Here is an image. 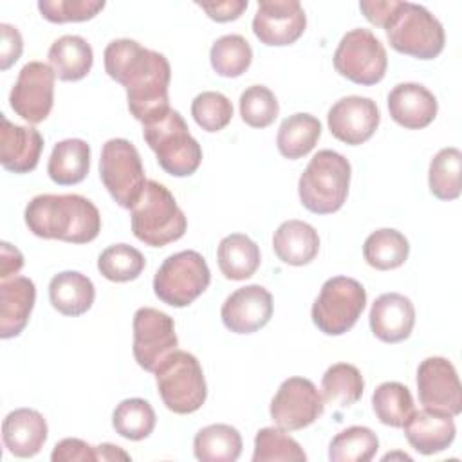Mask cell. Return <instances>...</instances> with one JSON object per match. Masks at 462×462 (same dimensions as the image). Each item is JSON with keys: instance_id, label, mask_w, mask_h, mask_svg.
Here are the masks:
<instances>
[{"instance_id": "obj_1", "label": "cell", "mask_w": 462, "mask_h": 462, "mask_svg": "<svg viewBox=\"0 0 462 462\" xmlns=\"http://www.w3.org/2000/svg\"><path fill=\"white\" fill-rule=\"evenodd\" d=\"M106 74L126 90L128 110L143 125L170 110L171 69L164 54L130 38L110 42L103 52Z\"/></svg>"}, {"instance_id": "obj_2", "label": "cell", "mask_w": 462, "mask_h": 462, "mask_svg": "<svg viewBox=\"0 0 462 462\" xmlns=\"http://www.w3.org/2000/svg\"><path fill=\"white\" fill-rule=\"evenodd\" d=\"M374 25L386 31L392 49L417 60H433L444 49L442 23L422 5L401 0H377L368 9Z\"/></svg>"}, {"instance_id": "obj_3", "label": "cell", "mask_w": 462, "mask_h": 462, "mask_svg": "<svg viewBox=\"0 0 462 462\" xmlns=\"http://www.w3.org/2000/svg\"><path fill=\"white\" fill-rule=\"evenodd\" d=\"M23 217L32 235L69 244H88L101 231L97 208L76 193L36 195L27 204Z\"/></svg>"}, {"instance_id": "obj_4", "label": "cell", "mask_w": 462, "mask_h": 462, "mask_svg": "<svg viewBox=\"0 0 462 462\" xmlns=\"http://www.w3.org/2000/svg\"><path fill=\"white\" fill-rule=\"evenodd\" d=\"M352 166L346 157L334 150H319L298 180V195L310 213L328 215L343 208Z\"/></svg>"}, {"instance_id": "obj_5", "label": "cell", "mask_w": 462, "mask_h": 462, "mask_svg": "<svg viewBox=\"0 0 462 462\" xmlns=\"http://www.w3.org/2000/svg\"><path fill=\"white\" fill-rule=\"evenodd\" d=\"M130 224L135 238L150 247H162L182 238L188 227L175 197L157 180L146 182L141 199L132 208Z\"/></svg>"}, {"instance_id": "obj_6", "label": "cell", "mask_w": 462, "mask_h": 462, "mask_svg": "<svg viewBox=\"0 0 462 462\" xmlns=\"http://www.w3.org/2000/svg\"><path fill=\"white\" fill-rule=\"evenodd\" d=\"M143 137L168 175L188 177L199 170L202 148L177 110L170 108L161 117L143 125Z\"/></svg>"}, {"instance_id": "obj_7", "label": "cell", "mask_w": 462, "mask_h": 462, "mask_svg": "<svg viewBox=\"0 0 462 462\" xmlns=\"http://www.w3.org/2000/svg\"><path fill=\"white\" fill-rule=\"evenodd\" d=\"M157 392L164 406L179 415L202 408L208 384L199 359L186 350H173L155 370Z\"/></svg>"}, {"instance_id": "obj_8", "label": "cell", "mask_w": 462, "mask_h": 462, "mask_svg": "<svg viewBox=\"0 0 462 462\" xmlns=\"http://www.w3.org/2000/svg\"><path fill=\"white\" fill-rule=\"evenodd\" d=\"M211 282L209 267L197 251H179L170 254L153 276L155 296L170 307H188Z\"/></svg>"}, {"instance_id": "obj_9", "label": "cell", "mask_w": 462, "mask_h": 462, "mask_svg": "<svg viewBox=\"0 0 462 462\" xmlns=\"http://www.w3.org/2000/svg\"><path fill=\"white\" fill-rule=\"evenodd\" d=\"M99 177L114 202L132 209L146 186L144 168L137 148L128 139H108L101 148Z\"/></svg>"}, {"instance_id": "obj_10", "label": "cell", "mask_w": 462, "mask_h": 462, "mask_svg": "<svg viewBox=\"0 0 462 462\" xmlns=\"http://www.w3.org/2000/svg\"><path fill=\"white\" fill-rule=\"evenodd\" d=\"M365 305L366 291L357 280L332 276L321 285L312 305V323L327 336H341L357 323Z\"/></svg>"}, {"instance_id": "obj_11", "label": "cell", "mask_w": 462, "mask_h": 462, "mask_svg": "<svg viewBox=\"0 0 462 462\" xmlns=\"http://www.w3.org/2000/svg\"><path fill=\"white\" fill-rule=\"evenodd\" d=\"M386 67L384 45L370 29L348 31L334 52L336 72L357 85L379 83L386 74Z\"/></svg>"}, {"instance_id": "obj_12", "label": "cell", "mask_w": 462, "mask_h": 462, "mask_svg": "<svg viewBox=\"0 0 462 462\" xmlns=\"http://www.w3.org/2000/svg\"><path fill=\"white\" fill-rule=\"evenodd\" d=\"M134 345L132 352L141 368L155 372L157 366L177 350L173 318L153 307H141L134 314Z\"/></svg>"}, {"instance_id": "obj_13", "label": "cell", "mask_w": 462, "mask_h": 462, "mask_svg": "<svg viewBox=\"0 0 462 462\" xmlns=\"http://www.w3.org/2000/svg\"><path fill=\"white\" fill-rule=\"evenodd\" d=\"M325 410L323 397L310 379H285L271 401V419L283 431H296L316 422Z\"/></svg>"}, {"instance_id": "obj_14", "label": "cell", "mask_w": 462, "mask_h": 462, "mask_svg": "<svg viewBox=\"0 0 462 462\" xmlns=\"http://www.w3.org/2000/svg\"><path fill=\"white\" fill-rule=\"evenodd\" d=\"M56 74L43 61H29L18 72L9 94V105L23 121L36 125L47 119L54 105Z\"/></svg>"}, {"instance_id": "obj_15", "label": "cell", "mask_w": 462, "mask_h": 462, "mask_svg": "<svg viewBox=\"0 0 462 462\" xmlns=\"http://www.w3.org/2000/svg\"><path fill=\"white\" fill-rule=\"evenodd\" d=\"M417 390L422 408L457 417L462 411V386L451 361L426 357L417 368Z\"/></svg>"}, {"instance_id": "obj_16", "label": "cell", "mask_w": 462, "mask_h": 462, "mask_svg": "<svg viewBox=\"0 0 462 462\" xmlns=\"http://www.w3.org/2000/svg\"><path fill=\"white\" fill-rule=\"evenodd\" d=\"M307 27V14L298 0H260L253 18V32L271 47L294 43Z\"/></svg>"}, {"instance_id": "obj_17", "label": "cell", "mask_w": 462, "mask_h": 462, "mask_svg": "<svg viewBox=\"0 0 462 462\" xmlns=\"http://www.w3.org/2000/svg\"><path fill=\"white\" fill-rule=\"evenodd\" d=\"M381 121L375 101L363 96H346L337 99L327 116L330 134L345 144L357 146L366 143Z\"/></svg>"}, {"instance_id": "obj_18", "label": "cell", "mask_w": 462, "mask_h": 462, "mask_svg": "<svg viewBox=\"0 0 462 462\" xmlns=\"http://www.w3.org/2000/svg\"><path fill=\"white\" fill-rule=\"evenodd\" d=\"M273 296L262 285H245L231 292L220 309L222 323L235 334H253L273 318Z\"/></svg>"}, {"instance_id": "obj_19", "label": "cell", "mask_w": 462, "mask_h": 462, "mask_svg": "<svg viewBox=\"0 0 462 462\" xmlns=\"http://www.w3.org/2000/svg\"><path fill=\"white\" fill-rule=\"evenodd\" d=\"M0 162L7 171L29 173L38 166L43 137L32 126H20L11 123L4 114L0 116Z\"/></svg>"}, {"instance_id": "obj_20", "label": "cell", "mask_w": 462, "mask_h": 462, "mask_svg": "<svg viewBox=\"0 0 462 462\" xmlns=\"http://www.w3.org/2000/svg\"><path fill=\"white\" fill-rule=\"evenodd\" d=\"M437 97L420 83H399L388 94L390 117L408 130H420L437 117Z\"/></svg>"}, {"instance_id": "obj_21", "label": "cell", "mask_w": 462, "mask_h": 462, "mask_svg": "<svg viewBox=\"0 0 462 462\" xmlns=\"http://www.w3.org/2000/svg\"><path fill=\"white\" fill-rule=\"evenodd\" d=\"M370 328L384 343H399L410 337L415 325V309L408 296L399 292L381 294L370 309Z\"/></svg>"}, {"instance_id": "obj_22", "label": "cell", "mask_w": 462, "mask_h": 462, "mask_svg": "<svg viewBox=\"0 0 462 462\" xmlns=\"http://www.w3.org/2000/svg\"><path fill=\"white\" fill-rule=\"evenodd\" d=\"M47 420L32 408L13 410L2 422L4 446L18 458H31L38 455L47 440Z\"/></svg>"}, {"instance_id": "obj_23", "label": "cell", "mask_w": 462, "mask_h": 462, "mask_svg": "<svg viewBox=\"0 0 462 462\" xmlns=\"http://www.w3.org/2000/svg\"><path fill=\"white\" fill-rule=\"evenodd\" d=\"M402 428L410 446L422 455H435L448 449L457 433L451 415L426 408L413 410Z\"/></svg>"}, {"instance_id": "obj_24", "label": "cell", "mask_w": 462, "mask_h": 462, "mask_svg": "<svg viewBox=\"0 0 462 462\" xmlns=\"http://www.w3.org/2000/svg\"><path fill=\"white\" fill-rule=\"evenodd\" d=\"M36 301L34 282L27 276H11L0 282V337L22 334Z\"/></svg>"}, {"instance_id": "obj_25", "label": "cell", "mask_w": 462, "mask_h": 462, "mask_svg": "<svg viewBox=\"0 0 462 462\" xmlns=\"http://www.w3.org/2000/svg\"><path fill=\"white\" fill-rule=\"evenodd\" d=\"M273 249L287 265H307L318 256L319 236L318 231L303 220H285L274 231Z\"/></svg>"}, {"instance_id": "obj_26", "label": "cell", "mask_w": 462, "mask_h": 462, "mask_svg": "<svg viewBox=\"0 0 462 462\" xmlns=\"http://www.w3.org/2000/svg\"><path fill=\"white\" fill-rule=\"evenodd\" d=\"M96 298L94 283L78 271H63L52 276L49 283V300L63 316L85 314Z\"/></svg>"}, {"instance_id": "obj_27", "label": "cell", "mask_w": 462, "mask_h": 462, "mask_svg": "<svg viewBox=\"0 0 462 462\" xmlns=\"http://www.w3.org/2000/svg\"><path fill=\"white\" fill-rule=\"evenodd\" d=\"M94 63L90 43L78 34L58 38L49 49V65L61 81L83 79Z\"/></svg>"}, {"instance_id": "obj_28", "label": "cell", "mask_w": 462, "mask_h": 462, "mask_svg": "<svg viewBox=\"0 0 462 462\" xmlns=\"http://www.w3.org/2000/svg\"><path fill=\"white\" fill-rule=\"evenodd\" d=\"M90 170V146L83 139H63L54 144L47 173L60 186L81 182Z\"/></svg>"}, {"instance_id": "obj_29", "label": "cell", "mask_w": 462, "mask_h": 462, "mask_svg": "<svg viewBox=\"0 0 462 462\" xmlns=\"http://www.w3.org/2000/svg\"><path fill=\"white\" fill-rule=\"evenodd\" d=\"M260 247L244 233H231L224 236L217 249V262L220 273L227 280H247L260 267Z\"/></svg>"}, {"instance_id": "obj_30", "label": "cell", "mask_w": 462, "mask_h": 462, "mask_svg": "<svg viewBox=\"0 0 462 462\" xmlns=\"http://www.w3.org/2000/svg\"><path fill=\"white\" fill-rule=\"evenodd\" d=\"M321 135V123L312 114L298 112L285 117L276 134L278 152L291 161L307 155Z\"/></svg>"}, {"instance_id": "obj_31", "label": "cell", "mask_w": 462, "mask_h": 462, "mask_svg": "<svg viewBox=\"0 0 462 462\" xmlns=\"http://www.w3.org/2000/svg\"><path fill=\"white\" fill-rule=\"evenodd\" d=\"M193 453L200 462H235L242 453V437L229 424H209L195 435Z\"/></svg>"}, {"instance_id": "obj_32", "label": "cell", "mask_w": 462, "mask_h": 462, "mask_svg": "<svg viewBox=\"0 0 462 462\" xmlns=\"http://www.w3.org/2000/svg\"><path fill=\"white\" fill-rule=\"evenodd\" d=\"M410 254L406 236L392 227H383L370 233L363 244L366 263L377 271H392L401 267Z\"/></svg>"}, {"instance_id": "obj_33", "label": "cell", "mask_w": 462, "mask_h": 462, "mask_svg": "<svg viewBox=\"0 0 462 462\" xmlns=\"http://www.w3.org/2000/svg\"><path fill=\"white\" fill-rule=\"evenodd\" d=\"M363 390V375L350 363H336L328 366L321 377L323 402L341 410L356 404L361 399Z\"/></svg>"}, {"instance_id": "obj_34", "label": "cell", "mask_w": 462, "mask_h": 462, "mask_svg": "<svg viewBox=\"0 0 462 462\" xmlns=\"http://www.w3.org/2000/svg\"><path fill=\"white\" fill-rule=\"evenodd\" d=\"M430 191L440 200H455L462 191V153L455 146L442 148L430 162Z\"/></svg>"}, {"instance_id": "obj_35", "label": "cell", "mask_w": 462, "mask_h": 462, "mask_svg": "<svg viewBox=\"0 0 462 462\" xmlns=\"http://www.w3.org/2000/svg\"><path fill=\"white\" fill-rule=\"evenodd\" d=\"M372 408L381 424L392 428H402L406 419L411 415L413 397L408 386L397 381L381 383L372 393Z\"/></svg>"}, {"instance_id": "obj_36", "label": "cell", "mask_w": 462, "mask_h": 462, "mask_svg": "<svg viewBox=\"0 0 462 462\" xmlns=\"http://www.w3.org/2000/svg\"><path fill=\"white\" fill-rule=\"evenodd\" d=\"M155 422L157 417L152 404L139 397L121 401L112 413V426L116 433L128 440H143L150 437Z\"/></svg>"}, {"instance_id": "obj_37", "label": "cell", "mask_w": 462, "mask_h": 462, "mask_svg": "<svg viewBox=\"0 0 462 462\" xmlns=\"http://www.w3.org/2000/svg\"><path fill=\"white\" fill-rule=\"evenodd\" d=\"M379 449L377 435L366 426H350L339 431L328 446L332 462H368Z\"/></svg>"}, {"instance_id": "obj_38", "label": "cell", "mask_w": 462, "mask_h": 462, "mask_svg": "<svg viewBox=\"0 0 462 462\" xmlns=\"http://www.w3.org/2000/svg\"><path fill=\"white\" fill-rule=\"evenodd\" d=\"M209 61L218 76L238 78L249 69L253 61V49L244 36L224 34L211 45Z\"/></svg>"}, {"instance_id": "obj_39", "label": "cell", "mask_w": 462, "mask_h": 462, "mask_svg": "<svg viewBox=\"0 0 462 462\" xmlns=\"http://www.w3.org/2000/svg\"><path fill=\"white\" fill-rule=\"evenodd\" d=\"M146 265L143 253L128 244H114L101 251L97 258V269L103 278L125 283L139 278Z\"/></svg>"}, {"instance_id": "obj_40", "label": "cell", "mask_w": 462, "mask_h": 462, "mask_svg": "<svg viewBox=\"0 0 462 462\" xmlns=\"http://www.w3.org/2000/svg\"><path fill=\"white\" fill-rule=\"evenodd\" d=\"M305 462L303 448L278 426L258 430L254 437L253 462Z\"/></svg>"}, {"instance_id": "obj_41", "label": "cell", "mask_w": 462, "mask_h": 462, "mask_svg": "<svg viewBox=\"0 0 462 462\" xmlns=\"http://www.w3.org/2000/svg\"><path fill=\"white\" fill-rule=\"evenodd\" d=\"M280 105L265 85H251L240 94L242 121L253 128H267L278 117Z\"/></svg>"}, {"instance_id": "obj_42", "label": "cell", "mask_w": 462, "mask_h": 462, "mask_svg": "<svg viewBox=\"0 0 462 462\" xmlns=\"http://www.w3.org/2000/svg\"><path fill=\"white\" fill-rule=\"evenodd\" d=\"M191 116L202 130L220 132L233 119V105L224 94L206 90L191 101Z\"/></svg>"}, {"instance_id": "obj_43", "label": "cell", "mask_w": 462, "mask_h": 462, "mask_svg": "<svg viewBox=\"0 0 462 462\" xmlns=\"http://www.w3.org/2000/svg\"><path fill=\"white\" fill-rule=\"evenodd\" d=\"M42 16L52 23L92 20L105 9L103 0H40Z\"/></svg>"}, {"instance_id": "obj_44", "label": "cell", "mask_w": 462, "mask_h": 462, "mask_svg": "<svg viewBox=\"0 0 462 462\" xmlns=\"http://www.w3.org/2000/svg\"><path fill=\"white\" fill-rule=\"evenodd\" d=\"M51 460L52 462H94L97 460V451L94 446L87 444L85 440L81 439H74V437H69V439H63L60 440L52 453H51Z\"/></svg>"}, {"instance_id": "obj_45", "label": "cell", "mask_w": 462, "mask_h": 462, "mask_svg": "<svg viewBox=\"0 0 462 462\" xmlns=\"http://www.w3.org/2000/svg\"><path fill=\"white\" fill-rule=\"evenodd\" d=\"M23 51V40L16 27L9 23H0V69L7 70L18 61Z\"/></svg>"}, {"instance_id": "obj_46", "label": "cell", "mask_w": 462, "mask_h": 462, "mask_svg": "<svg viewBox=\"0 0 462 462\" xmlns=\"http://www.w3.org/2000/svg\"><path fill=\"white\" fill-rule=\"evenodd\" d=\"M197 5L215 22H231L242 16L247 9V0H224V2H197Z\"/></svg>"}, {"instance_id": "obj_47", "label": "cell", "mask_w": 462, "mask_h": 462, "mask_svg": "<svg viewBox=\"0 0 462 462\" xmlns=\"http://www.w3.org/2000/svg\"><path fill=\"white\" fill-rule=\"evenodd\" d=\"M23 267V254L13 247L9 242L0 244V280H7L16 276V273Z\"/></svg>"}, {"instance_id": "obj_48", "label": "cell", "mask_w": 462, "mask_h": 462, "mask_svg": "<svg viewBox=\"0 0 462 462\" xmlns=\"http://www.w3.org/2000/svg\"><path fill=\"white\" fill-rule=\"evenodd\" d=\"M97 460H130V455L114 444H99L96 446Z\"/></svg>"}, {"instance_id": "obj_49", "label": "cell", "mask_w": 462, "mask_h": 462, "mask_svg": "<svg viewBox=\"0 0 462 462\" xmlns=\"http://www.w3.org/2000/svg\"><path fill=\"white\" fill-rule=\"evenodd\" d=\"M392 457H399V458H406V460H411V457H408L406 453H393V455H392V453H388V455H384V457H383V460L386 462V460H390Z\"/></svg>"}]
</instances>
